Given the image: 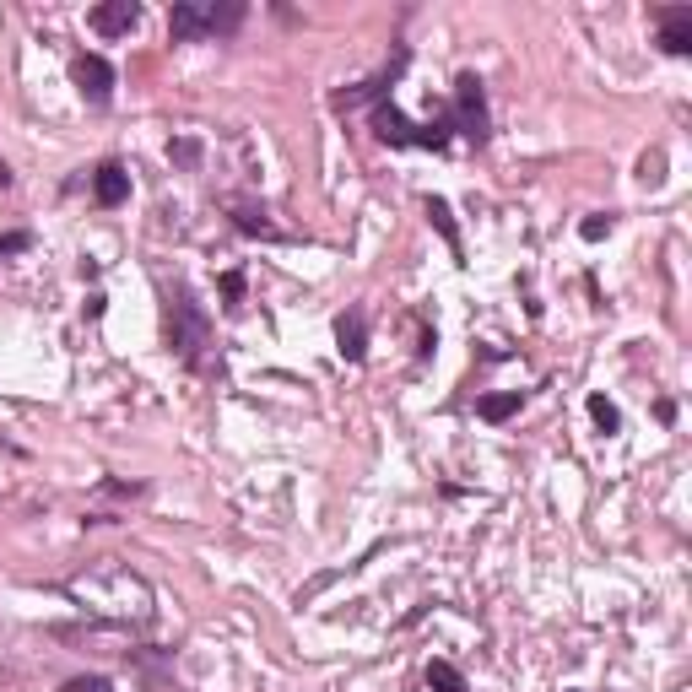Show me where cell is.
Segmentation results:
<instances>
[{
	"mask_svg": "<svg viewBox=\"0 0 692 692\" xmlns=\"http://www.w3.org/2000/svg\"><path fill=\"white\" fill-rule=\"evenodd\" d=\"M136 22H141V6H136V0H103V6H92V33H103V38L130 33Z\"/></svg>",
	"mask_w": 692,
	"mask_h": 692,
	"instance_id": "obj_7",
	"label": "cell"
},
{
	"mask_svg": "<svg viewBox=\"0 0 692 692\" xmlns=\"http://www.w3.org/2000/svg\"><path fill=\"white\" fill-rule=\"evenodd\" d=\"M11 249H28V233H6V238H0V255H11Z\"/></svg>",
	"mask_w": 692,
	"mask_h": 692,
	"instance_id": "obj_21",
	"label": "cell"
},
{
	"mask_svg": "<svg viewBox=\"0 0 692 692\" xmlns=\"http://www.w3.org/2000/svg\"><path fill=\"white\" fill-rule=\"evenodd\" d=\"M71 595L82 601V611L114 622V628H146L152 622V584L130 568H103V574L71 579Z\"/></svg>",
	"mask_w": 692,
	"mask_h": 692,
	"instance_id": "obj_1",
	"label": "cell"
},
{
	"mask_svg": "<svg viewBox=\"0 0 692 692\" xmlns=\"http://www.w3.org/2000/svg\"><path fill=\"white\" fill-rule=\"evenodd\" d=\"M71 76H76V92H82L87 103H109V92H114V65L103 60V55H76Z\"/></svg>",
	"mask_w": 692,
	"mask_h": 692,
	"instance_id": "obj_6",
	"label": "cell"
},
{
	"mask_svg": "<svg viewBox=\"0 0 692 692\" xmlns=\"http://www.w3.org/2000/svg\"><path fill=\"white\" fill-rule=\"evenodd\" d=\"M92 195H98L103 206H125L130 201V173L119 163H103L98 173H92Z\"/></svg>",
	"mask_w": 692,
	"mask_h": 692,
	"instance_id": "obj_10",
	"label": "cell"
},
{
	"mask_svg": "<svg viewBox=\"0 0 692 692\" xmlns=\"http://www.w3.org/2000/svg\"><path fill=\"white\" fill-rule=\"evenodd\" d=\"M71 692H114L103 676H82V682H71Z\"/></svg>",
	"mask_w": 692,
	"mask_h": 692,
	"instance_id": "obj_20",
	"label": "cell"
},
{
	"mask_svg": "<svg viewBox=\"0 0 692 692\" xmlns=\"http://www.w3.org/2000/svg\"><path fill=\"white\" fill-rule=\"evenodd\" d=\"M482 422H509L514 411H519V390H509V395H482Z\"/></svg>",
	"mask_w": 692,
	"mask_h": 692,
	"instance_id": "obj_11",
	"label": "cell"
},
{
	"mask_svg": "<svg viewBox=\"0 0 692 692\" xmlns=\"http://www.w3.org/2000/svg\"><path fill=\"white\" fill-rule=\"evenodd\" d=\"M428 217H433V228L444 233V244L460 255V233H455V217H449V201H438V195H428Z\"/></svg>",
	"mask_w": 692,
	"mask_h": 692,
	"instance_id": "obj_12",
	"label": "cell"
},
{
	"mask_svg": "<svg viewBox=\"0 0 692 692\" xmlns=\"http://www.w3.org/2000/svg\"><path fill=\"white\" fill-rule=\"evenodd\" d=\"M222 298H228V309H238V298H244V271L222 276Z\"/></svg>",
	"mask_w": 692,
	"mask_h": 692,
	"instance_id": "obj_17",
	"label": "cell"
},
{
	"mask_svg": "<svg viewBox=\"0 0 692 692\" xmlns=\"http://www.w3.org/2000/svg\"><path fill=\"white\" fill-rule=\"evenodd\" d=\"M238 22H244V6H238V0H228V6H217V0H179V6L168 11V33L179 38V44L233 33Z\"/></svg>",
	"mask_w": 692,
	"mask_h": 692,
	"instance_id": "obj_2",
	"label": "cell"
},
{
	"mask_svg": "<svg viewBox=\"0 0 692 692\" xmlns=\"http://www.w3.org/2000/svg\"><path fill=\"white\" fill-rule=\"evenodd\" d=\"M374 130H379V141H390V146H444L449 141L444 125H411L395 103H379L374 109Z\"/></svg>",
	"mask_w": 692,
	"mask_h": 692,
	"instance_id": "obj_3",
	"label": "cell"
},
{
	"mask_svg": "<svg viewBox=\"0 0 692 692\" xmlns=\"http://www.w3.org/2000/svg\"><path fill=\"white\" fill-rule=\"evenodd\" d=\"M336 352L346 357V363H363L368 357V314L363 309H346L336 319Z\"/></svg>",
	"mask_w": 692,
	"mask_h": 692,
	"instance_id": "obj_8",
	"label": "cell"
},
{
	"mask_svg": "<svg viewBox=\"0 0 692 692\" xmlns=\"http://www.w3.org/2000/svg\"><path fill=\"white\" fill-rule=\"evenodd\" d=\"M660 49L665 55H687L692 49V6H671L660 17Z\"/></svg>",
	"mask_w": 692,
	"mask_h": 692,
	"instance_id": "obj_9",
	"label": "cell"
},
{
	"mask_svg": "<svg viewBox=\"0 0 692 692\" xmlns=\"http://www.w3.org/2000/svg\"><path fill=\"white\" fill-rule=\"evenodd\" d=\"M6 184H11V168H6V163H0V190H6Z\"/></svg>",
	"mask_w": 692,
	"mask_h": 692,
	"instance_id": "obj_22",
	"label": "cell"
},
{
	"mask_svg": "<svg viewBox=\"0 0 692 692\" xmlns=\"http://www.w3.org/2000/svg\"><path fill=\"white\" fill-rule=\"evenodd\" d=\"M168 157H179V163L190 168L195 157H201V146H195V141H173V146H168Z\"/></svg>",
	"mask_w": 692,
	"mask_h": 692,
	"instance_id": "obj_19",
	"label": "cell"
},
{
	"mask_svg": "<svg viewBox=\"0 0 692 692\" xmlns=\"http://www.w3.org/2000/svg\"><path fill=\"white\" fill-rule=\"evenodd\" d=\"M455 125L471 141H487V98H482V82H476L471 71L455 82Z\"/></svg>",
	"mask_w": 692,
	"mask_h": 692,
	"instance_id": "obj_5",
	"label": "cell"
},
{
	"mask_svg": "<svg viewBox=\"0 0 692 692\" xmlns=\"http://www.w3.org/2000/svg\"><path fill=\"white\" fill-rule=\"evenodd\" d=\"M611 228H617V222H611V217H584V222H579V238H590V244H601V238H611Z\"/></svg>",
	"mask_w": 692,
	"mask_h": 692,
	"instance_id": "obj_16",
	"label": "cell"
},
{
	"mask_svg": "<svg viewBox=\"0 0 692 692\" xmlns=\"http://www.w3.org/2000/svg\"><path fill=\"white\" fill-rule=\"evenodd\" d=\"M590 417H595V428H601V433H617V428H622L617 406H611L606 395H590Z\"/></svg>",
	"mask_w": 692,
	"mask_h": 692,
	"instance_id": "obj_15",
	"label": "cell"
},
{
	"mask_svg": "<svg viewBox=\"0 0 692 692\" xmlns=\"http://www.w3.org/2000/svg\"><path fill=\"white\" fill-rule=\"evenodd\" d=\"M168 341L179 346L184 363H195V352L206 346V319L195 314L190 292H179V303H168Z\"/></svg>",
	"mask_w": 692,
	"mask_h": 692,
	"instance_id": "obj_4",
	"label": "cell"
},
{
	"mask_svg": "<svg viewBox=\"0 0 692 692\" xmlns=\"http://www.w3.org/2000/svg\"><path fill=\"white\" fill-rule=\"evenodd\" d=\"M428 687H433V692H465V676H460L449 660H433V665H428Z\"/></svg>",
	"mask_w": 692,
	"mask_h": 692,
	"instance_id": "obj_13",
	"label": "cell"
},
{
	"mask_svg": "<svg viewBox=\"0 0 692 692\" xmlns=\"http://www.w3.org/2000/svg\"><path fill=\"white\" fill-rule=\"evenodd\" d=\"M660 168H665V157H660V152H649L644 163H638V179H644V184H660V179H665Z\"/></svg>",
	"mask_w": 692,
	"mask_h": 692,
	"instance_id": "obj_18",
	"label": "cell"
},
{
	"mask_svg": "<svg viewBox=\"0 0 692 692\" xmlns=\"http://www.w3.org/2000/svg\"><path fill=\"white\" fill-rule=\"evenodd\" d=\"M233 222L244 233H260V238H282V228H271V222H265V211H255V206H233Z\"/></svg>",
	"mask_w": 692,
	"mask_h": 692,
	"instance_id": "obj_14",
	"label": "cell"
}]
</instances>
